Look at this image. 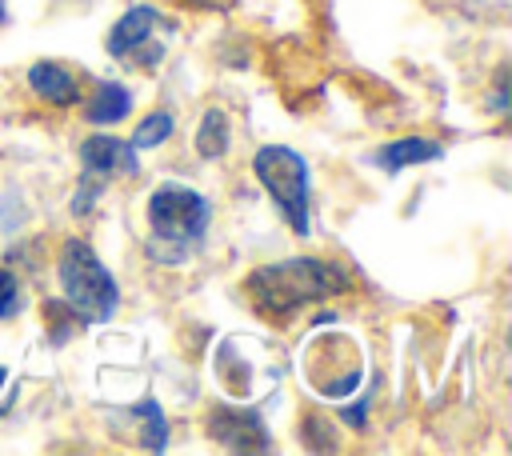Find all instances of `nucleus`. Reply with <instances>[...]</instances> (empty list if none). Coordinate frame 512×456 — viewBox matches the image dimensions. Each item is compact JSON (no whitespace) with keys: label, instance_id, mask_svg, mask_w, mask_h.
<instances>
[{"label":"nucleus","instance_id":"0eeeda50","mask_svg":"<svg viewBox=\"0 0 512 456\" xmlns=\"http://www.w3.org/2000/svg\"><path fill=\"white\" fill-rule=\"evenodd\" d=\"M208 432L216 444H228V448H268V436H264V424L256 420V412H236V408H216L208 416Z\"/></svg>","mask_w":512,"mask_h":456},{"label":"nucleus","instance_id":"39448f33","mask_svg":"<svg viewBox=\"0 0 512 456\" xmlns=\"http://www.w3.org/2000/svg\"><path fill=\"white\" fill-rule=\"evenodd\" d=\"M80 164H84V172H80V192H76L72 208L84 216L108 176H136V148L116 136H92L80 144Z\"/></svg>","mask_w":512,"mask_h":456},{"label":"nucleus","instance_id":"6e6552de","mask_svg":"<svg viewBox=\"0 0 512 456\" xmlns=\"http://www.w3.org/2000/svg\"><path fill=\"white\" fill-rule=\"evenodd\" d=\"M28 84L40 100L48 104H76L80 100V84H76V72L64 68V64H52V60H40L28 68Z\"/></svg>","mask_w":512,"mask_h":456},{"label":"nucleus","instance_id":"9d476101","mask_svg":"<svg viewBox=\"0 0 512 456\" xmlns=\"http://www.w3.org/2000/svg\"><path fill=\"white\" fill-rule=\"evenodd\" d=\"M128 108H132L128 88L116 84V80H100V84H96V96H92V104H88V120H92V124H116V120L128 116Z\"/></svg>","mask_w":512,"mask_h":456},{"label":"nucleus","instance_id":"9b49d317","mask_svg":"<svg viewBox=\"0 0 512 456\" xmlns=\"http://www.w3.org/2000/svg\"><path fill=\"white\" fill-rule=\"evenodd\" d=\"M196 148H200V156H208V160L228 152V120H224L220 108H208V112H204L200 132H196Z\"/></svg>","mask_w":512,"mask_h":456},{"label":"nucleus","instance_id":"ddd939ff","mask_svg":"<svg viewBox=\"0 0 512 456\" xmlns=\"http://www.w3.org/2000/svg\"><path fill=\"white\" fill-rule=\"evenodd\" d=\"M132 412L144 420V448L160 452V448L168 444V424H164V416H160V404H156V400H140Z\"/></svg>","mask_w":512,"mask_h":456},{"label":"nucleus","instance_id":"4468645a","mask_svg":"<svg viewBox=\"0 0 512 456\" xmlns=\"http://www.w3.org/2000/svg\"><path fill=\"white\" fill-rule=\"evenodd\" d=\"M20 308V284L8 268H0V320H8Z\"/></svg>","mask_w":512,"mask_h":456},{"label":"nucleus","instance_id":"f3484780","mask_svg":"<svg viewBox=\"0 0 512 456\" xmlns=\"http://www.w3.org/2000/svg\"><path fill=\"white\" fill-rule=\"evenodd\" d=\"M4 376H8V372H4V368H0V384H4Z\"/></svg>","mask_w":512,"mask_h":456},{"label":"nucleus","instance_id":"f03ea898","mask_svg":"<svg viewBox=\"0 0 512 456\" xmlns=\"http://www.w3.org/2000/svg\"><path fill=\"white\" fill-rule=\"evenodd\" d=\"M208 220H212V208L200 192L184 184H160L148 196V228H152L148 252L160 264H184L204 240Z\"/></svg>","mask_w":512,"mask_h":456},{"label":"nucleus","instance_id":"f8f14e48","mask_svg":"<svg viewBox=\"0 0 512 456\" xmlns=\"http://www.w3.org/2000/svg\"><path fill=\"white\" fill-rule=\"evenodd\" d=\"M172 136V112H152V116H144L140 120V128L132 132V148L140 152V148H160L164 140Z\"/></svg>","mask_w":512,"mask_h":456},{"label":"nucleus","instance_id":"423d86ee","mask_svg":"<svg viewBox=\"0 0 512 456\" xmlns=\"http://www.w3.org/2000/svg\"><path fill=\"white\" fill-rule=\"evenodd\" d=\"M156 24H160V12L152 8V4H132L120 20H116V28L108 32V52L116 56V60H136V52L144 48L148 52V68L152 64H160V48L156 44H148V36L156 32Z\"/></svg>","mask_w":512,"mask_h":456},{"label":"nucleus","instance_id":"7ed1b4c3","mask_svg":"<svg viewBox=\"0 0 512 456\" xmlns=\"http://www.w3.org/2000/svg\"><path fill=\"white\" fill-rule=\"evenodd\" d=\"M60 288H64L68 308L84 324L108 320L120 304L116 280L108 276V268L96 260V252L84 240H64V248H60Z\"/></svg>","mask_w":512,"mask_h":456},{"label":"nucleus","instance_id":"f257e3e1","mask_svg":"<svg viewBox=\"0 0 512 456\" xmlns=\"http://www.w3.org/2000/svg\"><path fill=\"white\" fill-rule=\"evenodd\" d=\"M348 284H352V276L344 268H336L328 260L296 256V260H280V264L256 268L248 276V296L268 316H284V312H296V308L316 304L324 296H336Z\"/></svg>","mask_w":512,"mask_h":456},{"label":"nucleus","instance_id":"20e7f679","mask_svg":"<svg viewBox=\"0 0 512 456\" xmlns=\"http://www.w3.org/2000/svg\"><path fill=\"white\" fill-rule=\"evenodd\" d=\"M252 172L260 176V184L268 188V196L276 200L280 216L292 224V232L308 236V196H312V180H308V164L300 152L284 148V144H268L252 156Z\"/></svg>","mask_w":512,"mask_h":456},{"label":"nucleus","instance_id":"dca6fc26","mask_svg":"<svg viewBox=\"0 0 512 456\" xmlns=\"http://www.w3.org/2000/svg\"><path fill=\"white\" fill-rule=\"evenodd\" d=\"M0 24H4V0H0Z\"/></svg>","mask_w":512,"mask_h":456},{"label":"nucleus","instance_id":"2eb2a0df","mask_svg":"<svg viewBox=\"0 0 512 456\" xmlns=\"http://www.w3.org/2000/svg\"><path fill=\"white\" fill-rule=\"evenodd\" d=\"M184 4H196V8H208V12H228L236 0H184Z\"/></svg>","mask_w":512,"mask_h":456},{"label":"nucleus","instance_id":"1a4fd4ad","mask_svg":"<svg viewBox=\"0 0 512 456\" xmlns=\"http://www.w3.org/2000/svg\"><path fill=\"white\" fill-rule=\"evenodd\" d=\"M440 156H444V148H440L436 140H428V136H404V140L384 144V148L376 152V164H380L384 172H400V168H408V164H428V160H440Z\"/></svg>","mask_w":512,"mask_h":456}]
</instances>
